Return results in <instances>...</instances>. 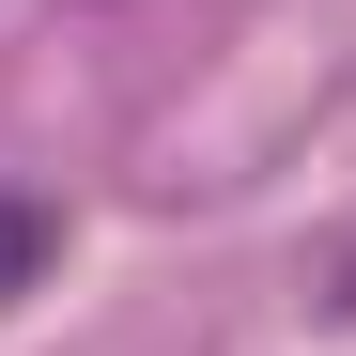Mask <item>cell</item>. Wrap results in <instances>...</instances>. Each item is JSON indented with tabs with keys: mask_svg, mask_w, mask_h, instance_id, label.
I'll return each instance as SVG.
<instances>
[{
	"mask_svg": "<svg viewBox=\"0 0 356 356\" xmlns=\"http://www.w3.org/2000/svg\"><path fill=\"white\" fill-rule=\"evenodd\" d=\"M47 248H63V202H0V294H31Z\"/></svg>",
	"mask_w": 356,
	"mask_h": 356,
	"instance_id": "6da1fadb",
	"label": "cell"
},
{
	"mask_svg": "<svg viewBox=\"0 0 356 356\" xmlns=\"http://www.w3.org/2000/svg\"><path fill=\"white\" fill-rule=\"evenodd\" d=\"M325 325H341V341H356V248H341V264H325Z\"/></svg>",
	"mask_w": 356,
	"mask_h": 356,
	"instance_id": "7a4b0ae2",
	"label": "cell"
}]
</instances>
